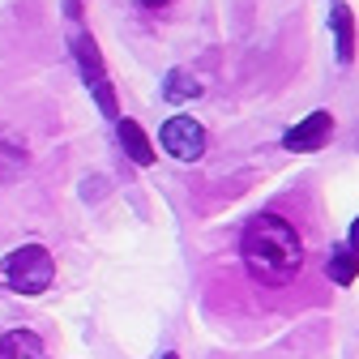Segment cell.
<instances>
[{"instance_id":"cell-3","label":"cell","mask_w":359,"mask_h":359,"mask_svg":"<svg viewBox=\"0 0 359 359\" xmlns=\"http://www.w3.org/2000/svg\"><path fill=\"white\" fill-rule=\"evenodd\" d=\"M158 142H163V150H167L171 158L197 163V158L205 154V128H201L193 116H171V120L163 124V133H158Z\"/></svg>"},{"instance_id":"cell-1","label":"cell","mask_w":359,"mask_h":359,"mask_svg":"<svg viewBox=\"0 0 359 359\" xmlns=\"http://www.w3.org/2000/svg\"><path fill=\"white\" fill-rule=\"evenodd\" d=\"M240 252L261 287H287L304 269V240L283 214H257L244 227Z\"/></svg>"},{"instance_id":"cell-2","label":"cell","mask_w":359,"mask_h":359,"mask_svg":"<svg viewBox=\"0 0 359 359\" xmlns=\"http://www.w3.org/2000/svg\"><path fill=\"white\" fill-rule=\"evenodd\" d=\"M0 278H5L18 295H39V291L52 287L56 261H52V252L43 244H22V248H13L5 261H0Z\"/></svg>"},{"instance_id":"cell-8","label":"cell","mask_w":359,"mask_h":359,"mask_svg":"<svg viewBox=\"0 0 359 359\" xmlns=\"http://www.w3.org/2000/svg\"><path fill=\"white\" fill-rule=\"evenodd\" d=\"M330 22H334V48H338V60L346 65L355 56V22H351V9L342 5V0H334L330 5Z\"/></svg>"},{"instance_id":"cell-9","label":"cell","mask_w":359,"mask_h":359,"mask_svg":"<svg viewBox=\"0 0 359 359\" xmlns=\"http://www.w3.org/2000/svg\"><path fill=\"white\" fill-rule=\"evenodd\" d=\"M355 274H359V252H355L351 244L330 248V278H334L338 287H351V283H355Z\"/></svg>"},{"instance_id":"cell-12","label":"cell","mask_w":359,"mask_h":359,"mask_svg":"<svg viewBox=\"0 0 359 359\" xmlns=\"http://www.w3.org/2000/svg\"><path fill=\"white\" fill-rule=\"evenodd\" d=\"M137 5H146V9H163L167 0H137Z\"/></svg>"},{"instance_id":"cell-10","label":"cell","mask_w":359,"mask_h":359,"mask_svg":"<svg viewBox=\"0 0 359 359\" xmlns=\"http://www.w3.org/2000/svg\"><path fill=\"white\" fill-rule=\"evenodd\" d=\"M197 95H201V81L193 73H184V69H171L167 73V81H163V99L167 103H189Z\"/></svg>"},{"instance_id":"cell-4","label":"cell","mask_w":359,"mask_h":359,"mask_svg":"<svg viewBox=\"0 0 359 359\" xmlns=\"http://www.w3.org/2000/svg\"><path fill=\"white\" fill-rule=\"evenodd\" d=\"M73 56H77V65H81V77H86L90 86H95L99 107H103L107 116H116V99H111V86H107V73H103L99 48H95V39H90V34H81L77 26H73Z\"/></svg>"},{"instance_id":"cell-7","label":"cell","mask_w":359,"mask_h":359,"mask_svg":"<svg viewBox=\"0 0 359 359\" xmlns=\"http://www.w3.org/2000/svg\"><path fill=\"white\" fill-rule=\"evenodd\" d=\"M116 133H120L124 154L137 163V167H150V163H154V146H150V137L142 133V124H137V120H120V124H116Z\"/></svg>"},{"instance_id":"cell-5","label":"cell","mask_w":359,"mask_h":359,"mask_svg":"<svg viewBox=\"0 0 359 359\" xmlns=\"http://www.w3.org/2000/svg\"><path fill=\"white\" fill-rule=\"evenodd\" d=\"M330 128H334V116H330V111H312V116H304L295 128H287L283 146H287L291 154H312V150H321V146L330 142Z\"/></svg>"},{"instance_id":"cell-13","label":"cell","mask_w":359,"mask_h":359,"mask_svg":"<svg viewBox=\"0 0 359 359\" xmlns=\"http://www.w3.org/2000/svg\"><path fill=\"white\" fill-rule=\"evenodd\" d=\"M163 359H180V355H171V351H167V355H163Z\"/></svg>"},{"instance_id":"cell-6","label":"cell","mask_w":359,"mask_h":359,"mask_svg":"<svg viewBox=\"0 0 359 359\" xmlns=\"http://www.w3.org/2000/svg\"><path fill=\"white\" fill-rule=\"evenodd\" d=\"M0 359H48V346L34 330H9L0 338Z\"/></svg>"},{"instance_id":"cell-11","label":"cell","mask_w":359,"mask_h":359,"mask_svg":"<svg viewBox=\"0 0 359 359\" xmlns=\"http://www.w3.org/2000/svg\"><path fill=\"white\" fill-rule=\"evenodd\" d=\"M346 244H351V248H355V252H359V218H355V222H351V240H346Z\"/></svg>"}]
</instances>
